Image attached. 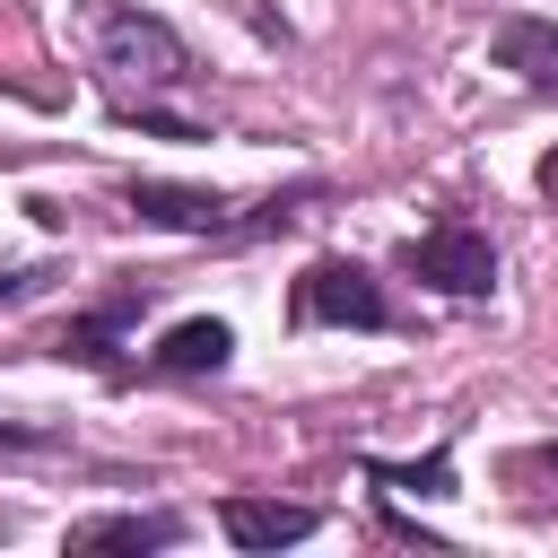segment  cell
Returning a JSON list of instances; mask_svg holds the SVG:
<instances>
[{
    "instance_id": "6da1fadb",
    "label": "cell",
    "mask_w": 558,
    "mask_h": 558,
    "mask_svg": "<svg viewBox=\"0 0 558 558\" xmlns=\"http://www.w3.org/2000/svg\"><path fill=\"white\" fill-rule=\"evenodd\" d=\"M288 323H296V331H323V323H340V331H401V305L384 296V279H375L366 262L323 253V262L296 270V288H288Z\"/></svg>"
},
{
    "instance_id": "7a4b0ae2",
    "label": "cell",
    "mask_w": 558,
    "mask_h": 558,
    "mask_svg": "<svg viewBox=\"0 0 558 558\" xmlns=\"http://www.w3.org/2000/svg\"><path fill=\"white\" fill-rule=\"evenodd\" d=\"M96 61H105L122 87H140V96L192 78V44H183L166 17H148V9H105V26H96Z\"/></svg>"
},
{
    "instance_id": "3957f363",
    "label": "cell",
    "mask_w": 558,
    "mask_h": 558,
    "mask_svg": "<svg viewBox=\"0 0 558 558\" xmlns=\"http://www.w3.org/2000/svg\"><path fill=\"white\" fill-rule=\"evenodd\" d=\"M401 270L427 279L436 296H488V288H497V244H488L471 218H436L427 235L401 244Z\"/></svg>"
},
{
    "instance_id": "277c9868",
    "label": "cell",
    "mask_w": 558,
    "mask_h": 558,
    "mask_svg": "<svg viewBox=\"0 0 558 558\" xmlns=\"http://www.w3.org/2000/svg\"><path fill=\"white\" fill-rule=\"evenodd\" d=\"M122 209L131 218H148V227H174V235H218V244H235V201H218V192H192V183H157V174H131L122 183Z\"/></svg>"
},
{
    "instance_id": "5b68a950",
    "label": "cell",
    "mask_w": 558,
    "mask_h": 558,
    "mask_svg": "<svg viewBox=\"0 0 558 558\" xmlns=\"http://www.w3.org/2000/svg\"><path fill=\"white\" fill-rule=\"evenodd\" d=\"M148 305V279H131V288H113L96 314H70L61 323V340H52V357H87V366H105L113 384H122V331H131V314Z\"/></svg>"
},
{
    "instance_id": "8992f818",
    "label": "cell",
    "mask_w": 558,
    "mask_h": 558,
    "mask_svg": "<svg viewBox=\"0 0 558 558\" xmlns=\"http://www.w3.org/2000/svg\"><path fill=\"white\" fill-rule=\"evenodd\" d=\"M488 61L514 70L532 96H558V26H549V17H532V9L497 17V26H488Z\"/></svg>"
},
{
    "instance_id": "52a82bcc",
    "label": "cell",
    "mask_w": 558,
    "mask_h": 558,
    "mask_svg": "<svg viewBox=\"0 0 558 558\" xmlns=\"http://www.w3.org/2000/svg\"><path fill=\"white\" fill-rule=\"evenodd\" d=\"M218 532L235 549H288L305 532H323V506H279V497H227L218 506Z\"/></svg>"
},
{
    "instance_id": "ba28073f",
    "label": "cell",
    "mask_w": 558,
    "mask_h": 558,
    "mask_svg": "<svg viewBox=\"0 0 558 558\" xmlns=\"http://www.w3.org/2000/svg\"><path fill=\"white\" fill-rule=\"evenodd\" d=\"M227 357H235V331H227L218 314H192V323H174V331L148 349L157 375H218Z\"/></svg>"
},
{
    "instance_id": "9c48e42d",
    "label": "cell",
    "mask_w": 558,
    "mask_h": 558,
    "mask_svg": "<svg viewBox=\"0 0 558 558\" xmlns=\"http://www.w3.org/2000/svg\"><path fill=\"white\" fill-rule=\"evenodd\" d=\"M183 541V514H96V523H70V549H174Z\"/></svg>"
},
{
    "instance_id": "30bf717a",
    "label": "cell",
    "mask_w": 558,
    "mask_h": 558,
    "mask_svg": "<svg viewBox=\"0 0 558 558\" xmlns=\"http://www.w3.org/2000/svg\"><path fill=\"white\" fill-rule=\"evenodd\" d=\"M357 471H366V480H384V488H418V497H453V445H436L427 462H384V453H366Z\"/></svg>"
},
{
    "instance_id": "8fae6325",
    "label": "cell",
    "mask_w": 558,
    "mask_h": 558,
    "mask_svg": "<svg viewBox=\"0 0 558 558\" xmlns=\"http://www.w3.org/2000/svg\"><path fill=\"white\" fill-rule=\"evenodd\" d=\"M506 480H558V445H532V453H506Z\"/></svg>"
},
{
    "instance_id": "7c38bea8",
    "label": "cell",
    "mask_w": 558,
    "mask_h": 558,
    "mask_svg": "<svg viewBox=\"0 0 558 558\" xmlns=\"http://www.w3.org/2000/svg\"><path fill=\"white\" fill-rule=\"evenodd\" d=\"M0 445H26V453H44V445H61V427H35V418H0Z\"/></svg>"
},
{
    "instance_id": "4fadbf2b",
    "label": "cell",
    "mask_w": 558,
    "mask_h": 558,
    "mask_svg": "<svg viewBox=\"0 0 558 558\" xmlns=\"http://www.w3.org/2000/svg\"><path fill=\"white\" fill-rule=\"evenodd\" d=\"M52 270H0V305H17V296H35Z\"/></svg>"
},
{
    "instance_id": "5bb4252c",
    "label": "cell",
    "mask_w": 558,
    "mask_h": 558,
    "mask_svg": "<svg viewBox=\"0 0 558 558\" xmlns=\"http://www.w3.org/2000/svg\"><path fill=\"white\" fill-rule=\"evenodd\" d=\"M541 183H549V192H558V157H541Z\"/></svg>"
}]
</instances>
